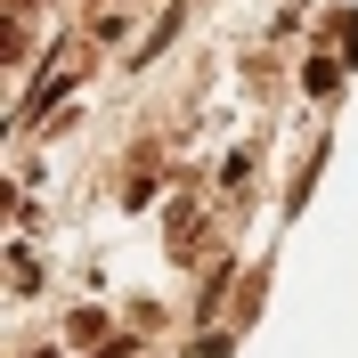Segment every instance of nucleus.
Listing matches in <instances>:
<instances>
[{"instance_id": "f257e3e1", "label": "nucleus", "mask_w": 358, "mask_h": 358, "mask_svg": "<svg viewBox=\"0 0 358 358\" xmlns=\"http://www.w3.org/2000/svg\"><path fill=\"white\" fill-rule=\"evenodd\" d=\"M301 90H310V98H334L342 90V57H310V66H301Z\"/></svg>"}, {"instance_id": "f03ea898", "label": "nucleus", "mask_w": 358, "mask_h": 358, "mask_svg": "<svg viewBox=\"0 0 358 358\" xmlns=\"http://www.w3.org/2000/svg\"><path fill=\"white\" fill-rule=\"evenodd\" d=\"M73 90V66H57V57H49V73H41V90H33V114L49 106V98H66Z\"/></svg>"}, {"instance_id": "7ed1b4c3", "label": "nucleus", "mask_w": 358, "mask_h": 358, "mask_svg": "<svg viewBox=\"0 0 358 358\" xmlns=\"http://www.w3.org/2000/svg\"><path fill=\"white\" fill-rule=\"evenodd\" d=\"M334 57H358V17H342V24H334Z\"/></svg>"}]
</instances>
